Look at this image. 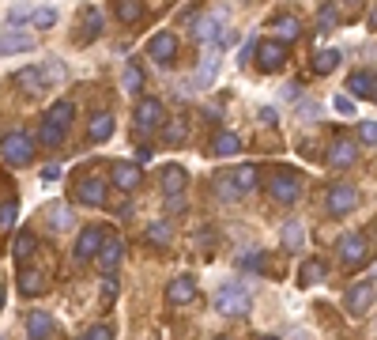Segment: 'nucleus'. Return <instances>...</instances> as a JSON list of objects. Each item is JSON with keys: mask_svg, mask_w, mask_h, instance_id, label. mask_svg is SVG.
Wrapping results in <instances>:
<instances>
[{"mask_svg": "<svg viewBox=\"0 0 377 340\" xmlns=\"http://www.w3.org/2000/svg\"><path fill=\"white\" fill-rule=\"evenodd\" d=\"M253 189H256V167H253V163H245V167L226 170V174H219V178H215V197H223V200L249 197Z\"/></svg>", "mask_w": 377, "mask_h": 340, "instance_id": "obj_1", "label": "nucleus"}, {"mask_svg": "<svg viewBox=\"0 0 377 340\" xmlns=\"http://www.w3.org/2000/svg\"><path fill=\"white\" fill-rule=\"evenodd\" d=\"M211 302H215V310L226 314V318H245L249 314V291H242L238 283H223V288L211 295Z\"/></svg>", "mask_w": 377, "mask_h": 340, "instance_id": "obj_2", "label": "nucleus"}, {"mask_svg": "<svg viewBox=\"0 0 377 340\" xmlns=\"http://www.w3.org/2000/svg\"><path fill=\"white\" fill-rule=\"evenodd\" d=\"M268 189H272V200H279V205H294L298 193H302V174L291 170V167H279L272 174Z\"/></svg>", "mask_w": 377, "mask_h": 340, "instance_id": "obj_3", "label": "nucleus"}, {"mask_svg": "<svg viewBox=\"0 0 377 340\" xmlns=\"http://www.w3.org/2000/svg\"><path fill=\"white\" fill-rule=\"evenodd\" d=\"M0 155H4L8 167H26L34 159V140L26 133H8L0 140Z\"/></svg>", "mask_w": 377, "mask_h": 340, "instance_id": "obj_4", "label": "nucleus"}, {"mask_svg": "<svg viewBox=\"0 0 377 340\" xmlns=\"http://www.w3.org/2000/svg\"><path fill=\"white\" fill-rule=\"evenodd\" d=\"M167 125V106L159 103V98H140V103H136V128H140V133H147V128H162Z\"/></svg>", "mask_w": 377, "mask_h": 340, "instance_id": "obj_5", "label": "nucleus"}, {"mask_svg": "<svg viewBox=\"0 0 377 340\" xmlns=\"http://www.w3.org/2000/svg\"><path fill=\"white\" fill-rule=\"evenodd\" d=\"M358 208V189L351 182H336L332 189H328V212L332 216H351Z\"/></svg>", "mask_w": 377, "mask_h": 340, "instance_id": "obj_6", "label": "nucleus"}, {"mask_svg": "<svg viewBox=\"0 0 377 340\" xmlns=\"http://www.w3.org/2000/svg\"><path fill=\"white\" fill-rule=\"evenodd\" d=\"M76 200L79 205H91V208H102L106 205V182L95 178V174H84L76 182Z\"/></svg>", "mask_w": 377, "mask_h": 340, "instance_id": "obj_7", "label": "nucleus"}, {"mask_svg": "<svg viewBox=\"0 0 377 340\" xmlns=\"http://www.w3.org/2000/svg\"><path fill=\"white\" fill-rule=\"evenodd\" d=\"M253 53H256V68L261 72H275L287 64V45H279V42H256Z\"/></svg>", "mask_w": 377, "mask_h": 340, "instance_id": "obj_8", "label": "nucleus"}, {"mask_svg": "<svg viewBox=\"0 0 377 340\" xmlns=\"http://www.w3.org/2000/svg\"><path fill=\"white\" fill-rule=\"evenodd\" d=\"M355 159H358V144L347 140V136H336L332 148H328V167H332V170H347V167H355Z\"/></svg>", "mask_w": 377, "mask_h": 340, "instance_id": "obj_9", "label": "nucleus"}, {"mask_svg": "<svg viewBox=\"0 0 377 340\" xmlns=\"http://www.w3.org/2000/svg\"><path fill=\"white\" fill-rule=\"evenodd\" d=\"M374 280H366V283H355L351 291H347V299H344V306H347V314H355V318H362L366 310L374 306Z\"/></svg>", "mask_w": 377, "mask_h": 340, "instance_id": "obj_10", "label": "nucleus"}, {"mask_svg": "<svg viewBox=\"0 0 377 340\" xmlns=\"http://www.w3.org/2000/svg\"><path fill=\"white\" fill-rule=\"evenodd\" d=\"M106 235H109L106 227H84V231H79V242H76V261H91V257H98Z\"/></svg>", "mask_w": 377, "mask_h": 340, "instance_id": "obj_11", "label": "nucleus"}, {"mask_svg": "<svg viewBox=\"0 0 377 340\" xmlns=\"http://www.w3.org/2000/svg\"><path fill=\"white\" fill-rule=\"evenodd\" d=\"M339 257H344V265L358 269V265L370 257V246H366L362 235H344V238H339Z\"/></svg>", "mask_w": 377, "mask_h": 340, "instance_id": "obj_12", "label": "nucleus"}, {"mask_svg": "<svg viewBox=\"0 0 377 340\" xmlns=\"http://www.w3.org/2000/svg\"><path fill=\"white\" fill-rule=\"evenodd\" d=\"M147 53H151V61H159V64H174V57H178V38H174L170 31H159L151 42H147Z\"/></svg>", "mask_w": 377, "mask_h": 340, "instance_id": "obj_13", "label": "nucleus"}, {"mask_svg": "<svg viewBox=\"0 0 377 340\" xmlns=\"http://www.w3.org/2000/svg\"><path fill=\"white\" fill-rule=\"evenodd\" d=\"M121 257H125V242L117 235H106L102 238V250H98V265H102L106 276H114V269L121 265Z\"/></svg>", "mask_w": 377, "mask_h": 340, "instance_id": "obj_14", "label": "nucleus"}, {"mask_svg": "<svg viewBox=\"0 0 377 340\" xmlns=\"http://www.w3.org/2000/svg\"><path fill=\"white\" fill-rule=\"evenodd\" d=\"M294 38H302V20L298 15H275L272 20V42L287 45Z\"/></svg>", "mask_w": 377, "mask_h": 340, "instance_id": "obj_15", "label": "nucleus"}, {"mask_svg": "<svg viewBox=\"0 0 377 340\" xmlns=\"http://www.w3.org/2000/svg\"><path fill=\"white\" fill-rule=\"evenodd\" d=\"M34 38L26 31H0V57H12V53H31Z\"/></svg>", "mask_w": 377, "mask_h": 340, "instance_id": "obj_16", "label": "nucleus"}, {"mask_svg": "<svg viewBox=\"0 0 377 340\" xmlns=\"http://www.w3.org/2000/svg\"><path fill=\"white\" fill-rule=\"evenodd\" d=\"M197 299V280L192 276H178L167 283V302L170 306H185V302Z\"/></svg>", "mask_w": 377, "mask_h": 340, "instance_id": "obj_17", "label": "nucleus"}, {"mask_svg": "<svg viewBox=\"0 0 377 340\" xmlns=\"http://www.w3.org/2000/svg\"><path fill=\"white\" fill-rule=\"evenodd\" d=\"M72 117H76V106H72V98H61V103L49 106V114H45V125H53L57 133H68Z\"/></svg>", "mask_w": 377, "mask_h": 340, "instance_id": "obj_18", "label": "nucleus"}, {"mask_svg": "<svg viewBox=\"0 0 377 340\" xmlns=\"http://www.w3.org/2000/svg\"><path fill=\"white\" fill-rule=\"evenodd\" d=\"M140 182H144V170L136 167V163H117L114 167V186L117 189L132 193V189H140Z\"/></svg>", "mask_w": 377, "mask_h": 340, "instance_id": "obj_19", "label": "nucleus"}, {"mask_svg": "<svg viewBox=\"0 0 377 340\" xmlns=\"http://www.w3.org/2000/svg\"><path fill=\"white\" fill-rule=\"evenodd\" d=\"M20 291L23 295H45L49 291V276L42 269H23L20 272Z\"/></svg>", "mask_w": 377, "mask_h": 340, "instance_id": "obj_20", "label": "nucleus"}, {"mask_svg": "<svg viewBox=\"0 0 377 340\" xmlns=\"http://www.w3.org/2000/svg\"><path fill=\"white\" fill-rule=\"evenodd\" d=\"M185 182H189V174L181 170L178 163L162 167V193H167V197H181V193H185Z\"/></svg>", "mask_w": 377, "mask_h": 340, "instance_id": "obj_21", "label": "nucleus"}, {"mask_svg": "<svg viewBox=\"0 0 377 340\" xmlns=\"http://www.w3.org/2000/svg\"><path fill=\"white\" fill-rule=\"evenodd\" d=\"M26 337L31 340H49L53 337V318L42 314V310H34V314L26 318Z\"/></svg>", "mask_w": 377, "mask_h": 340, "instance_id": "obj_22", "label": "nucleus"}, {"mask_svg": "<svg viewBox=\"0 0 377 340\" xmlns=\"http://www.w3.org/2000/svg\"><path fill=\"white\" fill-rule=\"evenodd\" d=\"M347 91L358 98H374V72L370 68H358L351 72V80H347Z\"/></svg>", "mask_w": 377, "mask_h": 340, "instance_id": "obj_23", "label": "nucleus"}, {"mask_svg": "<svg viewBox=\"0 0 377 340\" xmlns=\"http://www.w3.org/2000/svg\"><path fill=\"white\" fill-rule=\"evenodd\" d=\"M114 136V114H98V117H91V128H87V140L91 144H102Z\"/></svg>", "mask_w": 377, "mask_h": 340, "instance_id": "obj_24", "label": "nucleus"}, {"mask_svg": "<svg viewBox=\"0 0 377 340\" xmlns=\"http://www.w3.org/2000/svg\"><path fill=\"white\" fill-rule=\"evenodd\" d=\"M238 151H242V136L226 133V128L211 140V155H223V159H226V155H238Z\"/></svg>", "mask_w": 377, "mask_h": 340, "instance_id": "obj_25", "label": "nucleus"}, {"mask_svg": "<svg viewBox=\"0 0 377 340\" xmlns=\"http://www.w3.org/2000/svg\"><path fill=\"white\" fill-rule=\"evenodd\" d=\"M283 246H287V250H302V246H306V227H302L298 219L283 223Z\"/></svg>", "mask_w": 377, "mask_h": 340, "instance_id": "obj_26", "label": "nucleus"}, {"mask_svg": "<svg viewBox=\"0 0 377 340\" xmlns=\"http://www.w3.org/2000/svg\"><path fill=\"white\" fill-rule=\"evenodd\" d=\"M325 261H317V257H314V261H306V265H302V272H298V283H302V288H314V283H321V280H325Z\"/></svg>", "mask_w": 377, "mask_h": 340, "instance_id": "obj_27", "label": "nucleus"}, {"mask_svg": "<svg viewBox=\"0 0 377 340\" xmlns=\"http://www.w3.org/2000/svg\"><path fill=\"white\" fill-rule=\"evenodd\" d=\"M215 72H219V45H211V53H204V57H200V72H197V80L208 87L211 80H215Z\"/></svg>", "mask_w": 377, "mask_h": 340, "instance_id": "obj_28", "label": "nucleus"}, {"mask_svg": "<svg viewBox=\"0 0 377 340\" xmlns=\"http://www.w3.org/2000/svg\"><path fill=\"white\" fill-rule=\"evenodd\" d=\"M114 12H117V20H121V23H140L144 20V4H140V0H117Z\"/></svg>", "mask_w": 377, "mask_h": 340, "instance_id": "obj_29", "label": "nucleus"}, {"mask_svg": "<svg viewBox=\"0 0 377 340\" xmlns=\"http://www.w3.org/2000/svg\"><path fill=\"white\" fill-rule=\"evenodd\" d=\"M34 250H38V238H34L31 231H20V235H15V242H12V257H15V261H26Z\"/></svg>", "mask_w": 377, "mask_h": 340, "instance_id": "obj_30", "label": "nucleus"}, {"mask_svg": "<svg viewBox=\"0 0 377 340\" xmlns=\"http://www.w3.org/2000/svg\"><path fill=\"white\" fill-rule=\"evenodd\" d=\"M15 84H20V87H26L31 95H38V91H45L42 68H23V72H15Z\"/></svg>", "mask_w": 377, "mask_h": 340, "instance_id": "obj_31", "label": "nucleus"}, {"mask_svg": "<svg viewBox=\"0 0 377 340\" xmlns=\"http://www.w3.org/2000/svg\"><path fill=\"white\" fill-rule=\"evenodd\" d=\"M192 34H197L200 42L215 38L219 34V15H200V20H192Z\"/></svg>", "mask_w": 377, "mask_h": 340, "instance_id": "obj_32", "label": "nucleus"}, {"mask_svg": "<svg viewBox=\"0 0 377 340\" xmlns=\"http://www.w3.org/2000/svg\"><path fill=\"white\" fill-rule=\"evenodd\" d=\"M336 64H339V50H317L314 53V72L317 76H328Z\"/></svg>", "mask_w": 377, "mask_h": 340, "instance_id": "obj_33", "label": "nucleus"}, {"mask_svg": "<svg viewBox=\"0 0 377 340\" xmlns=\"http://www.w3.org/2000/svg\"><path fill=\"white\" fill-rule=\"evenodd\" d=\"M49 227H53V231H68V227H72V212L64 205H53L49 208Z\"/></svg>", "mask_w": 377, "mask_h": 340, "instance_id": "obj_34", "label": "nucleus"}, {"mask_svg": "<svg viewBox=\"0 0 377 340\" xmlns=\"http://www.w3.org/2000/svg\"><path fill=\"white\" fill-rule=\"evenodd\" d=\"M84 27H87V38H98V34H102V12H98V8H87Z\"/></svg>", "mask_w": 377, "mask_h": 340, "instance_id": "obj_35", "label": "nucleus"}, {"mask_svg": "<svg viewBox=\"0 0 377 340\" xmlns=\"http://www.w3.org/2000/svg\"><path fill=\"white\" fill-rule=\"evenodd\" d=\"M140 87H144V72L136 68V64H125V91H128V95H136Z\"/></svg>", "mask_w": 377, "mask_h": 340, "instance_id": "obj_36", "label": "nucleus"}, {"mask_svg": "<svg viewBox=\"0 0 377 340\" xmlns=\"http://www.w3.org/2000/svg\"><path fill=\"white\" fill-rule=\"evenodd\" d=\"M147 242L167 246L170 242V223H162V219H159V223H151V227H147Z\"/></svg>", "mask_w": 377, "mask_h": 340, "instance_id": "obj_37", "label": "nucleus"}, {"mask_svg": "<svg viewBox=\"0 0 377 340\" xmlns=\"http://www.w3.org/2000/svg\"><path fill=\"white\" fill-rule=\"evenodd\" d=\"M238 269H242V272H261L264 269V253H256V250H249V253H242V257H238Z\"/></svg>", "mask_w": 377, "mask_h": 340, "instance_id": "obj_38", "label": "nucleus"}, {"mask_svg": "<svg viewBox=\"0 0 377 340\" xmlns=\"http://www.w3.org/2000/svg\"><path fill=\"white\" fill-rule=\"evenodd\" d=\"M162 136H167V144H181L185 140V121H167L162 125Z\"/></svg>", "mask_w": 377, "mask_h": 340, "instance_id": "obj_39", "label": "nucleus"}, {"mask_svg": "<svg viewBox=\"0 0 377 340\" xmlns=\"http://www.w3.org/2000/svg\"><path fill=\"white\" fill-rule=\"evenodd\" d=\"M42 80H45V87H49V84H61V80H64V64H61V61H49V64L42 68Z\"/></svg>", "mask_w": 377, "mask_h": 340, "instance_id": "obj_40", "label": "nucleus"}, {"mask_svg": "<svg viewBox=\"0 0 377 340\" xmlns=\"http://www.w3.org/2000/svg\"><path fill=\"white\" fill-rule=\"evenodd\" d=\"M38 140L45 144V148H57V144L64 140V133H57L53 125H45V121H42V133H38Z\"/></svg>", "mask_w": 377, "mask_h": 340, "instance_id": "obj_41", "label": "nucleus"}, {"mask_svg": "<svg viewBox=\"0 0 377 340\" xmlns=\"http://www.w3.org/2000/svg\"><path fill=\"white\" fill-rule=\"evenodd\" d=\"M15 212H20V208H15V200H8V205H0V231H8V227L15 223Z\"/></svg>", "mask_w": 377, "mask_h": 340, "instance_id": "obj_42", "label": "nucleus"}, {"mask_svg": "<svg viewBox=\"0 0 377 340\" xmlns=\"http://www.w3.org/2000/svg\"><path fill=\"white\" fill-rule=\"evenodd\" d=\"M79 340H114V329H109V325H95V329H87Z\"/></svg>", "mask_w": 377, "mask_h": 340, "instance_id": "obj_43", "label": "nucleus"}, {"mask_svg": "<svg viewBox=\"0 0 377 340\" xmlns=\"http://www.w3.org/2000/svg\"><path fill=\"white\" fill-rule=\"evenodd\" d=\"M31 20L38 23V27H53V23H57V12H53V8H38V12L31 15Z\"/></svg>", "mask_w": 377, "mask_h": 340, "instance_id": "obj_44", "label": "nucleus"}, {"mask_svg": "<svg viewBox=\"0 0 377 340\" xmlns=\"http://www.w3.org/2000/svg\"><path fill=\"white\" fill-rule=\"evenodd\" d=\"M362 144H366V148H374V144H377V125L374 121H362Z\"/></svg>", "mask_w": 377, "mask_h": 340, "instance_id": "obj_45", "label": "nucleus"}, {"mask_svg": "<svg viewBox=\"0 0 377 340\" xmlns=\"http://www.w3.org/2000/svg\"><path fill=\"white\" fill-rule=\"evenodd\" d=\"M332 106H336V114H344V117H351V114H355V103H351V98H347V95H339Z\"/></svg>", "mask_w": 377, "mask_h": 340, "instance_id": "obj_46", "label": "nucleus"}, {"mask_svg": "<svg viewBox=\"0 0 377 340\" xmlns=\"http://www.w3.org/2000/svg\"><path fill=\"white\" fill-rule=\"evenodd\" d=\"M339 15H336V8H321V15H317V23L321 27H328V23H336Z\"/></svg>", "mask_w": 377, "mask_h": 340, "instance_id": "obj_47", "label": "nucleus"}, {"mask_svg": "<svg viewBox=\"0 0 377 340\" xmlns=\"http://www.w3.org/2000/svg\"><path fill=\"white\" fill-rule=\"evenodd\" d=\"M8 15H12V23H26V20H31V8H12V12H8Z\"/></svg>", "mask_w": 377, "mask_h": 340, "instance_id": "obj_48", "label": "nucleus"}, {"mask_svg": "<svg viewBox=\"0 0 377 340\" xmlns=\"http://www.w3.org/2000/svg\"><path fill=\"white\" fill-rule=\"evenodd\" d=\"M167 212H185V197H167Z\"/></svg>", "mask_w": 377, "mask_h": 340, "instance_id": "obj_49", "label": "nucleus"}, {"mask_svg": "<svg viewBox=\"0 0 377 340\" xmlns=\"http://www.w3.org/2000/svg\"><path fill=\"white\" fill-rule=\"evenodd\" d=\"M114 295H117V288H114V276H106V283H102V299H106V302H114Z\"/></svg>", "mask_w": 377, "mask_h": 340, "instance_id": "obj_50", "label": "nucleus"}, {"mask_svg": "<svg viewBox=\"0 0 377 340\" xmlns=\"http://www.w3.org/2000/svg\"><path fill=\"white\" fill-rule=\"evenodd\" d=\"M57 174H61V167H45V170H42V178H45V182H53Z\"/></svg>", "mask_w": 377, "mask_h": 340, "instance_id": "obj_51", "label": "nucleus"}, {"mask_svg": "<svg viewBox=\"0 0 377 340\" xmlns=\"http://www.w3.org/2000/svg\"><path fill=\"white\" fill-rule=\"evenodd\" d=\"M0 306H4V288H0Z\"/></svg>", "mask_w": 377, "mask_h": 340, "instance_id": "obj_52", "label": "nucleus"}, {"mask_svg": "<svg viewBox=\"0 0 377 340\" xmlns=\"http://www.w3.org/2000/svg\"><path fill=\"white\" fill-rule=\"evenodd\" d=\"M261 340H279V337H261Z\"/></svg>", "mask_w": 377, "mask_h": 340, "instance_id": "obj_53", "label": "nucleus"}, {"mask_svg": "<svg viewBox=\"0 0 377 340\" xmlns=\"http://www.w3.org/2000/svg\"><path fill=\"white\" fill-rule=\"evenodd\" d=\"M215 340H226V337H215Z\"/></svg>", "mask_w": 377, "mask_h": 340, "instance_id": "obj_54", "label": "nucleus"}]
</instances>
